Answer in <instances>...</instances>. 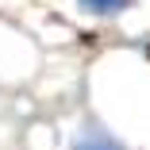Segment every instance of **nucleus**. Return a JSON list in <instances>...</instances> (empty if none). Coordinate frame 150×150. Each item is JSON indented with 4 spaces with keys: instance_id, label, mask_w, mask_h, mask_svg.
<instances>
[{
    "instance_id": "2",
    "label": "nucleus",
    "mask_w": 150,
    "mask_h": 150,
    "mask_svg": "<svg viewBox=\"0 0 150 150\" xmlns=\"http://www.w3.org/2000/svg\"><path fill=\"white\" fill-rule=\"evenodd\" d=\"M127 4H131V0H81V8L93 12V16H115V12H123Z\"/></svg>"
},
{
    "instance_id": "1",
    "label": "nucleus",
    "mask_w": 150,
    "mask_h": 150,
    "mask_svg": "<svg viewBox=\"0 0 150 150\" xmlns=\"http://www.w3.org/2000/svg\"><path fill=\"white\" fill-rule=\"evenodd\" d=\"M73 150H123V146H119V142H115L112 135H100V131H88V135H85V139H81V142L73 146Z\"/></svg>"
}]
</instances>
